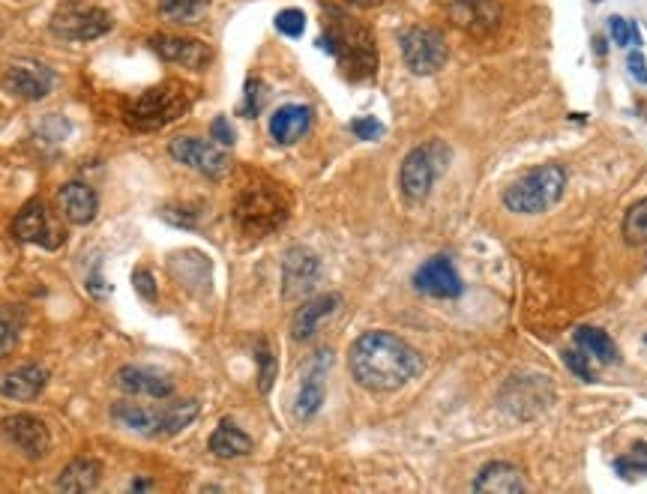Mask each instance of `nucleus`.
<instances>
[{"label":"nucleus","instance_id":"nucleus-19","mask_svg":"<svg viewBox=\"0 0 647 494\" xmlns=\"http://www.w3.org/2000/svg\"><path fill=\"white\" fill-rule=\"evenodd\" d=\"M150 48L168 60V63H180L186 69H204L213 60V51L198 42V39H186V36H153Z\"/></svg>","mask_w":647,"mask_h":494},{"label":"nucleus","instance_id":"nucleus-11","mask_svg":"<svg viewBox=\"0 0 647 494\" xmlns=\"http://www.w3.org/2000/svg\"><path fill=\"white\" fill-rule=\"evenodd\" d=\"M12 234L21 243H33L42 249H57L63 243V231L54 222L51 210L45 207V201H27L21 207V213L12 222Z\"/></svg>","mask_w":647,"mask_h":494},{"label":"nucleus","instance_id":"nucleus-15","mask_svg":"<svg viewBox=\"0 0 647 494\" xmlns=\"http://www.w3.org/2000/svg\"><path fill=\"white\" fill-rule=\"evenodd\" d=\"M414 288L426 297L435 300H456L462 294V279L447 255L429 258L417 273H414Z\"/></svg>","mask_w":647,"mask_h":494},{"label":"nucleus","instance_id":"nucleus-42","mask_svg":"<svg viewBox=\"0 0 647 494\" xmlns=\"http://www.w3.org/2000/svg\"><path fill=\"white\" fill-rule=\"evenodd\" d=\"M147 489H150L147 480H135V483H132V492H147Z\"/></svg>","mask_w":647,"mask_h":494},{"label":"nucleus","instance_id":"nucleus-35","mask_svg":"<svg viewBox=\"0 0 647 494\" xmlns=\"http://www.w3.org/2000/svg\"><path fill=\"white\" fill-rule=\"evenodd\" d=\"M564 357V363H567V369L576 375V378H582V381H588V384H594L597 378H594V366H591V357L585 354V351H564L561 354Z\"/></svg>","mask_w":647,"mask_h":494},{"label":"nucleus","instance_id":"nucleus-21","mask_svg":"<svg viewBox=\"0 0 647 494\" xmlns=\"http://www.w3.org/2000/svg\"><path fill=\"white\" fill-rule=\"evenodd\" d=\"M339 303H342L339 294H321V297H315V300H306V303L297 309L294 324H291L294 339H297V342L312 339V336L318 333V327L339 309Z\"/></svg>","mask_w":647,"mask_h":494},{"label":"nucleus","instance_id":"nucleus-10","mask_svg":"<svg viewBox=\"0 0 647 494\" xmlns=\"http://www.w3.org/2000/svg\"><path fill=\"white\" fill-rule=\"evenodd\" d=\"M168 153L174 162L210 177V180H219L228 174V153L213 144V141H201V138H192V135H180L168 144Z\"/></svg>","mask_w":647,"mask_h":494},{"label":"nucleus","instance_id":"nucleus-20","mask_svg":"<svg viewBox=\"0 0 647 494\" xmlns=\"http://www.w3.org/2000/svg\"><path fill=\"white\" fill-rule=\"evenodd\" d=\"M57 204H60L63 216H66L72 225H90V222L96 219V213H99V198H96V192H93L87 183H81V180H72V183L60 186Z\"/></svg>","mask_w":647,"mask_h":494},{"label":"nucleus","instance_id":"nucleus-7","mask_svg":"<svg viewBox=\"0 0 647 494\" xmlns=\"http://www.w3.org/2000/svg\"><path fill=\"white\" fill-rule=\"evenodd\" d=\"M453 159V150L441 141V138H432L420 147H414L405 162H402V171H399V186L405 192L408 201H426L435 180L447 171Z\"/></svg>","mask_w":647,"mask_h":494},{"label":"nucleus","instance_id":"nucleus-27","mask_svg":"<svg viewBox=\"0 0 647 494\" xmlns=\"http://www.w3.org/2000/svg\"><path fill=\"white\" fill-rule=\"evenodd\" d=\"M573 342L579 351H585L591 360L609 366V363H618V345L612 342V336L600 327H579L573 333Z\"/></svg>","mask_w":647,"mask_h":494},{"label":"nucleus","instance_id":"nucleus-18","mask_svg":"<svg viewBox=\"0 0 647 494\" xmlns=\"http://www.w3.org/2000/svg\"><path fill=\"white\" fill-rule=\"evenodd\" d=\"M450 18L474 36H489L501 27V6L495 0H453Z\"/></svg>","mask_w":647,"mask_h":494},{"label":"nucleus","instance_id":"nucleus-32","mask_svg":"<svg viewBox=\"0 0 647 494\" xmlns=\"http://www.w3.org/2000/svg\"><path fill=\"white\" fill-rule=\"evenodd\" d=\"M273 378H276V357H273L270 345L261 342V345H258V390H261V393H270Z\"/></svg>","mask_w":647,"mask_h":494},{"label":"nucleus","instance_id":"nucleus-28","mask_svg":"<svg viewBox=\"0 0 647 494\" xmlns=\"http://www.w3.org/2000/svg\"><path fill=\"white\" fill-rule=\"evenodd\" d=\"M210 3H213V0H159V12H162V18H168V21L189 24V21H198L201 12H204Z\"/></svg>","mask_w":647,"mask_h":494},{"label":"nucleus","instance_id":"nucleus-24","mask_svg":"<svg viewBox=\"0 0 647 494\" xmlns=\"http://www.w3.org/2000/svg\"><path fill=\"white\" fill-rule=\"evenodd\" d=\"M312 126V108L309 105H282L270 117V135L279 144H294L300 141Z\"/></svg>","mask_w":647,"mask_h":494},{"label":"nucleus","instance_id":"nucleus-6","mask_svg":"<svg viewBox=\"0 0 647 494\" xmlns=\"http://www.w3.org/2000/svg\"><path fill=\"white\" fill-rule=\"evenodd\" d=\"M198 402H180L171 408H147L138 402H120L111 408V417L147 438H171L177 432H183L195 417H198Z\"/></svg>","mask_w":647,"mask_h":494},{"label":"nucleus","instance_id":"nucleus-23","mask_svg":"<svg viewBox=\"0 0 647 494\" xmlns=\"http://www.w3.org/2000/svg\"><path fill=\"white\" fill-rule=\"evenodd\" d=\"M45 381H48V372L42 366H21L0 378V396L12 402H30L42 393Z\"/></svg>","mask_w":647,"mask_h":494},{"label":"nucleus","instance_id":"nucleus-31","mask_svg":"<svg viewBox=\"0 0 647 494\" xmlns=\"http://www.w3.org/2000/svg\"><path fill=\"white\" fill-rule=\"evenodd\" d=\"M264 102H267V87H264V81L249 78V81H246V90H243L240 114H243V117H258L261 108H264Z\"/></svg>","mask_w":647,"mask_h":494},{"label":"nucleus","instance_id":"nucleus-39","mask_svg":"<svg viewBox=\"0 0 647 494\" xmlns=\"http://www.w3.org/2000/svg\"><path fill=\"white\" fill-rule=\"evenodd\" d=\"M15 345H18V330L9 321H0V360L9 357Z\"/></svg>","mask_w":647,"mask_h":494},{"label":"nucleus","instance_id":"nucleus-38","mask_svg":"<svg viewBox=\"0 0 647 494\" xmlns=\"http://www.w3.org/2000/svg\"><path fill=\"white\" fill-rule=\"evenodd\" d=\"M132 282H135V291H138L144 300H156V282H153L150 270H135Z\"/></svg>","mask_w":647,"mask_h":494},{"label":"nucleus","instance_id":"nucleus-29","mask_svg":"<svg viewBox=\"0 0 647 494\" xmlns=\"http://www.w3.org/2000/svg\"><path fill=\"white\" fill-rule=\"evenodd\" d=\"M624 237L633 246H645L647 243V198L630 207V213L624 219Z\"/></svg>","mask_w":647,"mask_h":494},{"label":"nucleus","instance_id":"nucleus-45","mask_svg":"<svg viewBox=\"0 0 647 494\" xmlns=\"http://www.w3.org/2000/svg\"><path fill=\"white\" fill-rule=\"evenodd\" d=\"M594 3H600V0H594Z\"/></svg>","mask_w":647,"mask_h":494},{"label":"nucleus","instance_id":"nucleus-44","mask_svg":"<svg viewBox=\"0 0 647 494\" xmlns=\"http://www.w3.org/2000/svg\"><path fill=\"white\" fill-rule=\"evenodd\" d=\"M351 3H357V6H375V3H381V0H351Z\"/></svg>","mask_w":647,"mask_h":494},{"label":"nucleus","instance_id":"nucleus-34","mask_svg":"<svg viewBox=\"0 0 647 494\" xmlns=\"http://www.w3.org/2000/svg\"><path fill=\"white\" fill-rule=\"evenodd\" d=\"M609 27H612V39L618 42V45H642V33H639V27L633 24V21H627V18H621V15H612V21H609Z\"/></svg>","mask_w":647,"mask_h":494},{"label":"nucleus","instance_id":"nucleus-33","mask_svg":"<svg viewBox=\"0 0 647 494\" xmlns=\"http://www.w3.org/2000/svg\"><path fill=\"white\" fill-rule=\"evenodd\" d=\"M276 30L285 33V36H291V39L303 36V30H306V12L303 9H282L276 15Z\"/></svg>","mask_w":647,"mask_h":494},{"label":"nucleus","instance_id":"nucleus-12","mask_svg":"<svg viewBox=\"0 0 647 494\" xmlns=\"http://www.w3.org/2000/svg\"><path fill=\"white\" fill-rule=\"evenodd\" d=\"M321 279V261L315 252L303 249V246H294L288 249L285 261H282V297L288 303L294 300H303L306 294L315 291Z\"/></svg>","mask_w":647,"mask_h":494},{"label":"nucleus","instance_id":"nucleus-1","mask_svg":"<svg viewBox=\"0 0 647 494\" xmlns=\"http://www.w3.org/2000/svg\"><path fill=\"white\" fill-rule=\"evenodd\" d=\"M351 378L369 393H396L423 372V357L393 333H363L348 351Z\"/></svg>","mask_w":647,"mask_h":494},{"label":"nucleus","instance_id":"nucleus-3","mask_svg":"<svg viewBox=\"0 0 647 494\" xmlns=\"http://www.w3.org/2000/svg\"><path fill=\"white\" fill-rule=\"evenodd\" d=\"M192 108V87L183 81H162L132 99H123V120L138 132H159L177 123Z\"/></svg>","mask_w":647,"mask_h":494},{"label":"nucleus","instance_id":"nucleus-41","mask_svg":"<svg viewBox=\"0 0 647 494\" xmlns=\"http://www.w3.org/2000/svg\"><path fill=\"white\" fill-rule=\"evenodd\" d=\"M87 291L96 294V297H105V294H108V285H105V279H102V273H99V264H96L93 276L87 279Z\"/></svg>","mask_w":647,"mask_h":494},{"label":"nucleus","instance_id":"nucleus-25","mask_svg":"<svg viewBox=\"0 0 647 494\" xmlns=\"http://www.w3.org/2000/svg\"><path fill=\"white\" fill-rule=\"evenodd\" d=\"M99 480H102V465H99L96 459H75V462H69V465L60 471L57 489H60V492L84 494L93 492V489L99 486Z\"/></svg>","mask_w":647,"mask_h":494},{"label":"nucleus","instance_id":"nucleus-46","mask_svg":"<svg viewBox=\"0 0 647 494\" xmlns=\"http://www.w3.org/2000/svg\"><path fill=\"white\" fill-rule=\"evenodd\" d=\"M645 342H647V336H645Z\"/></svg>","mask_w":647,"mask_h":494},{"label":"nucleus","instance_id":"nucleus-36","mask_svg":"<svg viewBox=\"0 0 647 494\" xmlns=\"http://www.w3.org/2000/svg\"><path fill=\"white\" fill-rule=\"evenodd\" d=\"M351 132H354L357 138L378 141V138L384 135V123L375 120V117H357V120H351Z\"/></svg>","mask_w":647,"mask_h":494},{"label":"nucleus","instance_id":"nucleus-43","mask_svg":"<svg viewBox=\"0 0 647 494\" xmlns=\"http://www.w3.org/2000/svg\"><path fill=\"white\" fill-rule=\"evenodd\" d=\"M594 42H597V54H603V57H606V39H603V36H597Z\"/></svg>","mask_w":647,"mask_h":494},{"label":"nucleus","instance_id":"nucleus-4","mask_svg":"<svg viewBox=\"0 0 647 494\" xmlns=\"http://www.w3.org/2000/svg\"><path fill=\"white\" fill-rule=\"evenodd\" d=\"M567 189V171L555 162L531 168L528 174H522L519 180H513L504 192V204L507 210L519 213V216H534V213H546L552 204L561 201Z\"/></svg>","mask_w":647,"mask_h":494},{"label":"nucleus","instance_id":"nucleus-26","mask_svg":"<svg viewBox=\"0 0 647 494\" xmlns=\"http://www.w3.org/2000/svg\"><path fill=\"white\" fill-rule=\"evenodd\" d=\"M210 453L219 456V459H240V456H249L252 453V438L246 432H240L234 423H219V429L210 435L207 441Z\"/></svg>","mask_w":647,"mask_h":494},{"label":"nucleus","instance_id":"nucleus-17","mask_svg":"<svg viewBox=\"0 0 647 494\" xmlns=\"http://www.w3.org/2000/svg\"><path fill=\"white\" fill-rule=\"evenodd\" d=\"M114 384L129 396H147V399H168L174 396V381L168 372L153 366H123L114 375Z\"/></svg>","mask_w":647,"mask_h":494},{"label":"nucleus","instance_id":"nucleus-8","mask_svg":"<svg viewBox=\"0 0 647 494\" xmlns=\"http://www.w3.org/2000/svg\"><path fill=\"white\" fill-rule=\"evenodd\" d=\"M399 48H402V60L414 75H435L444 69L450 48L441 30L435 27H408L399 36Z\"/></svg>","mask_w":647,"mask_h":494},{"label":"nucleus","instance_id":"nucleus-9","mask_svg":"<svg viewBox=\"0 0 647 494\" xmlns=\"http://www.w3.org/2000/svg\"><path fill=\"white\" fill-rule=\"evenodd\" d=\"M111 15L99 6H81V3H66L63 9L54 12L51 18V33L69 42H90L99 39L111 30Z\"/></svg>","mask_w":647,"mask_h":494},{"label":"nucleus","instance_id":"nucleus-40","mask_svg":"<svg viewBox=\"0 0 647 494\" xmlns=\"http://www.w3.org/2000/svg\"><path fill=\"white\" fill-rule=\"evenodd\" d=\"M627 66H630V75H633L639 84H647V63L642 51H633V54H630V60H627Z\"/></svg>","mask_w":647,"mask_h":494},{"label":"nucleus","instance_id":"nucleus-22","mask_svg":"<svg viewBox=\"0 0 647 494\" xmlns=\"http://www.w3.org/2000/svg\"><path fill=\"white\" fill-rule=\"evenodd\" d=\"M474 492L486 494H525L528 492V483L522 477L519 468L507 465V462H492L486 465L477 480H474Z\"/></svg>","mask_w":647,"mask_h":494},{"label":"nucleus","instance_id":"nucleus-30","mask_svg":"<svg viewBox=\"0 0 647 494\" xmlns=\"http://www.w3.org/2000/svg\"><path fill=\"white\" fill-rule=\"evenodd\" d=\"M615 471L624 480H636V477H647V444H636L624 459L615 462Z\"/></svg>","mask_w":647,"mask_h":494},{"label":"nucleus","instance_id":"nucleus-14","mask_svg":"<svg viewBox=\"0 0 647 494\" xmlns=\"http://www.w3.org/2000/svg\"><path fill=\"white\" fill-rule=\"evenodd\" d=\"M0 432L27 459H42L48 453V447H51V435H48L45 423L39 417H33V414H12V417H6L3 426H0Z\"/></svg>","mask_w":647,"mask_h":494},{"label":"nucleus","instance_id":"nucleus-2","mask_svg":"<svg viewBox=\"0 0 647 494\" xmlns=\"http://www.w3.org/2000/svg\"><path fill=\"white\" fill-rule=\"evenodd\" d=\"M318 45L336 57L351 81H366L378 72V48L372 30L342 9H327V24Z\"/></svg>","mask_w":647,"mask_h":494},{"label":"nucleus","instance_id":"nucleus-16","mask_svg":"<svg viewBox=\"0 0 647 494\" xmlns=\"http://www.w3.org/2000/svg\"><path fill=\"white\" fill-rule=\"evenodd\" d=\"M3 84L21 99H42L54 87V72L39 60H15L3 75Z\"/></svg>","mask_w":647,"mask_h":494},{"label":"nucleus","instance_id":"nucleus-13","mask_svg":"<svg viewBox=\"0 0 647 494\" xmlns=\"http://www.w3.org/2000/svg\"><path fill=\"white\" fill-rule=\"evenodd\" d=\"M330 366H333V354L330 351H318L309 360L303 384H300V393H297V402H294V417L300 423L312 420L321 411L324 393H327V372H330Z\"/></svg>","mask_w":647,"mask_h":494},{"label":"nucleus","instance_id":"nucleus-37","mask_svg":"<svg viewBox=\"0 0 647 494\" xmlns=\"http://www.w3.org/2000/svg\"><path fill=\"white\" fill-rule=\"evenodd\" d=\"M210 138H216L222 147H231V144H234V138H237V135H234V126L228 123V117H222V114H219V117L210 123Z\"/></svg>","mask_w":647,"mask_h":494},{"label":"nucleus","instance_id":"nucleus-5","mask_svg":"<svg viewBox=\"0 0 647 494\" xmlns=\"http://www.w3.org/2000/svg\"><path fill=\"white\" fill-rule=\"evenodd\" d=\"M234 219L240 231L267 237L288 222V198L273 183H252L234 201Z\"/></svg>","mask_w":647,"mask_h":494}]
</instances>
